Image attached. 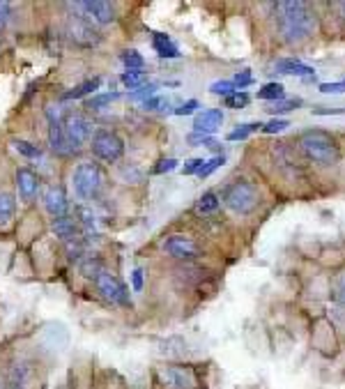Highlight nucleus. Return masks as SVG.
Segmentation results:
<instances>
[{
	"instance_id": "nucleus-42",
	"label": "nucleus",
	"mask_w": 345,
	"mask_h": 389,
	"mask_svg": "<svg viewBox=\"0 0 345 389\" xmlns=\"http://www.w3.org/2000/svg\"><path fill=\"white\" fill-rule=\"evenodd\" d=\"M232 83H235V88H247V86H254V77H251V72H242L237 74L235 79H232Z\"/></svg>"
},
{
	"instance_id": "nucleus-49",
	"label": "nucleus",
	"mask_w": 345,
	"mask_h": 389,
	"mask_svg": "<svg viewBox=\"0 0 345 389\" xmlns=\"http://www.w3.org/2000/svg\"><path fill=\"white\" fill-rule=\"evenodd\" d=\"M339 7H341V9H343V16H345V3H341V5H339Z\"/></svg>"
},
{
	"instance_id": "nucleus-5",
	"label": "nucleus",
	"mask_w": 345,
	"mask_h": 389,
	"mask_svg": "<svg viewBox=\"0 0 345 389\" xmlns=\"http://www.w3.org/2000/svg\"><path fill=\"white\" fill-rule=\"evenodd\" d=\"M90 147H92V154H95L99 162H106V164H115L123 159L125 154V141L115 132H108V129H99V132L92 134Z\"/></svg>"
},
{
	"instance_id": "nucleus-14",
	"label": "nucleus",
	"mask_w": 345,
	"mask_h": 389,
	"mask_svg": "<svg viewBox=\"0 0 345 389\" xmlns=\"http://www.w3.org/2000/svg\"><path fill=\"white\" fill-rule=\"evenodd\" d=\"M81 9H86V16H92L101 26L115 21V5L108 0H88V3H81Z\"/></svg>"
},
{
	"instance_id": "nucleus-23",
	"label": "nucleus",
	"mask_w": 345,
	"mask_h": 389,
	"mask_svg": "<svg viewBox=\"0 0 345 389\" xmlns=\"http://www.w3.org/2000/svg\"><path fill=\"white\" fill-rule=\"evenodd\" d=\"M12 145H14V150L18 154L26 157V159H37V157H42V147L40 145H33V143H28V141H21V138L12 141Z\"/></svg>"
},
{
	"instance_id": "nucleus-47",
	"label": "nucleus",
	"mask_w": 345,
	"mask_h": 389,
	"mask_svg": "<svg viewBox=\"0 0 345 389\" xmlns=\"http://www.w3.org/2000/svg\"><path fill=\"white\" fill-rule=\"evenodd\" d=\"M339 302L345 304V274H343V279L339 281Z\"/></svg>"
},
{
	"instance_id": "nucleus-22",
	"label": "nucleus",
	"mask_w": 345,
	"mask_h": 389,
	"mask_svg": "<svg viewBox=\"0 0 345 389\" xmlns=\"http://www.w3.org/2000/svg\"><path fill=\"white\" fill-rule=\"evenodd\" d=\"M196 210H198V215H212V212H217L219 210V198H217V193H203L200 201H198V205H196Z\"/></svg>"
},
{
	"instance_id": "nucleus-30",
	"label": "nucleus",
	"mask_w": 345,
	"mask_h": 389,
	"mask_svg": "<svg viewBox=\"0 0 345 389\" xmlns=\"http://www.w3.org/2000/svg\"><path fill=\"white\" fill-rule=\"evenodd\" d=\"M186 141H189V145H205V147H210V150H219V143H217V138L214 136H205V134H191L189 138H186Z\"/></svg>"
},
{
	"instance_id": "nucleus-26",
	"label": "nucleus",
	"mask_w": 345,
	"mask_h": 389,
	"mask_svg": "<svg viewBox=\"0 0 345 389\" xmlns=\"http://www.w3.org/2000/svg\"><path fill=\"white\" fill-rule=\"evenodd\" d=\"M260 129V125L258 123H254V125H237L232 132L228 134V138L226 141H230V143H237V141H247V138L254 134V132H258Z\"/></svg>"
},
{
	"instance_id": "nucleus-35",
	"label": "nucleus",
	"mask_w": 345,
	"mask_h": 389,
	"mask_svg": "<svg viewBox=\"0 0 345 389\" xmlns=\"http://www.w3.org/2000/svg\"><path fill=\"white\" fill-rule=\"evenodd\" d=\"M223 104H226L228 108H244L249 104V95L247 92H232V95L223 99Z\"/></svg>"
},
{
	"instance_id": "nucleus-50",
	"label": "nucleus",
	"mask_w": 345,
	"mask_h": 389,
	"mask_svg": "<svg viewBox=\"0 0 345 389\" xmlns=\"http://www.w3.org/2000/svg\"><path fill=\"white\" fill-rule=\"evenodd\" d=\"M0 389H7V387H5V385H3V383H0Z\"/></svg>"
},
{
	"instance_id": "nucleus-2",
	"label": "nucleus",
	"mask_w": 345,
	"mask_h": 389,
	"mask_svg": "<svg viewBox=\"0 0 345 389\" xmlns=\"http://www.w3.org/2000/svg\"><path fill=\"white\" fill-rule=\"evenodd\" d=\"M300 145L302 152L320 166H332L341 159V147L336 138L329 132H324V129H309V132H304L300 138Z\"/></svg>"
},
{
	"instance_id": "nucleus-3",
	"label": "nucleus",
	"mask_w": 345,
	"mask_h": 389,
	"mask_svg": "<svg viewBox=\"0 0 345 389\" xmlns=\"http://www.w3.org/2000/svg\"><path fill=\"white\" fill-rule=\"evenodd\" d=\"M106 182V171L101 169L97 162H83L74 169L72 175V184H74V193L81 201H92L99 196L101 187Z\"/></svg>"
},
{
	"instance_id": "nucleus-43",
	"label": "nucleus",
	"mask_w": 345,
	"mask_h": 389,
	"mask_svg": "<svg viewBox=\"0 0 345 389\" xmlns=\"http://www.w3.org/2000/svg\"><path fill=\"white\" fill-rule=\"evenodd\" d=\"M154 90H157V86H147V88H138L136 92H132V99H147V97H152L154 95Z\"/></svg>"
},
{
	"instance_id": "nucleus-19",
	"label": "nucleus",
	"mask_w": 345,
	"mask_h": 389,
	"mask_svg": "<svg viewBox=\"0 0 345 389\" xmlns=\"http://www.w3.org/2000/svg\"><path fill=\"white\" fill-rule=\"evenodd\" d=\"M99 86H101V79H99V77H95V79H88V81H83L81 86H77V88H72V90L64 92V95H62V101L88 97V95H92V92H95Z\"/></svg>"
},
{
	"instance_id": "nucleus-36",
	"label": "nucleus",
	"mask_w": 345,
	"mask_h": 389,
	"mask_svg": "<svg viewBox=\"0 0 345 389\" xmlns=\"http://www.w3.org/2000/svg\"><path fill=\"white\" fill-rule=\"evenodd\" d=\"M318 90L322 95H343L345 92V81H336V83H320Z\"/></svg>"
},
{
	"instance_id": "nucleus-37",
	"label": "nucleus",
	"mask_w": 345,
	"mask_h": 389,
	"mask_svg": "<svg viewBox=\"0 0 345 389\" xmlns=\"http://www.w3.org/2000/svg\"><path fill=\"white\" fill-rule=\"evenodd\" d=\"M83 252H86V249H83V244L79 242V237L69 239V242H67V258H69V261H81Z\"/></svg>"
},
{
	"instance_id": "nucleus-13",
	"label": "nucleus",
	"mask_w": 345,
	"mask_h": 389,
	"mask_svg": "<svg viewBox=\"0 0 345 389\" xmlns=\"http://www.w3.org/2000/svg\"><path fill=\"white\" fill-rule=\"evenodd\" d=\"M44 208L46 212L53 217V219H60V217H67V196H64V189L60 184H51L49 189L44 193Z\"/></svg>"
},
{
	"instance_id": "nucleus-6",
	"label": "nucleus",
	"mask_w": 345,
	"mask_h": 389,
	"mask_svg": "<svg viewBox=\"0 0 345 389\" xmlns=\"http://www.w3.org/2000/svg\"><path fill=\"white\" fill-rule=\"evenodd\" d=\"M226 205L235 212V215H249V212H254L258 205V189L244 180L230 184L226 189Z\"/></svg>"
},
{
	"instance_id": "nucleus-16",
	"label": "nucleus",
	"mask_w": 345,
	"mask_h": 389,
	"mask_svg": "<svg viewBox=\"0 0 345 389\" xmlns=\"http://www.w3.org/2000/svg\"><path fill=\"white\" fill-rule=\"evenodd\" d=\"M274 69L278 74H288V77H300V79H315V69L293 58H281L274 62Z\"/></svg>"
},
{
	"instance_id": "nucleus-10",
	"label": "nucleus",
	"mask_w": 345,
	"mask_h": 389,
	"mask_svg": "<svg viewBox=\"0 0 345 389\" xmlns=\"http://www.w3.org/2000/svg\"><path fill=\"white\" fill-rule=\"evenodd\" d=\"M60 104L58 106H49L46 108V118H49V145H51V150L55 154H60V157H72L74 150L69 147L67 143V138H64V129H62V113H60Z\"/></svg>"
},
{
	"instance_id": "nucleus-8",
	"label": "nucleus",
	"mask_w": 345,
	"mask_h": 389,
	"mask_svg": "<svg viewBox=\"0 0 345 389\" xmlns=\"http://www.w3.org/2000/svg\"><path fill=\"white\" fill-rule=\"evenodd\" d=\"M95 283H97L99 295L106 302L118 304V307H129V304H132V300H129V288L111 272H101L95 279Z\"/></svg>"
},
{
	"instance_id": "nucleus-29",
	"label": "nucleus",
	"mask_w": 345,
	"mask_h": 389,
	"mask_svg": "<svg viewBox=\"0 0 345 389\" xmlns=\"http://www.w3.org/2000/svg\"><path fill=\"white\" fill-rule=\"evenodd\" d=\"M226 164V154H219V157H214V159H205V164H203V169L196 173L198 178H210V175L217 171V169H221V166Z\"/></svg>"
},
{
	"instance_id": "nucleus-28",
	"label": "nucleus",
	"mask_w": 345,
	"mask_h": 389,
	"mask_svg": "<svg viewBox=\"0 0 345 389\" xmlns=\"http://www.w3.org/2000/svg\"><path fill=\"white\" fill-rule=\"evenodd\" d=\"M118 175H120V180H123V182H132V184H138L143 180V173L138 171L134 164H123V166H120Z\"/></svg>"
},
{
	"instance_id": "nucleus-15",
	"label": "nucleus",
	"mask_w": 345,
	"mask_h": 389,
	"mask_svg": "<svg viewBox=\"0 0 345 389\" xmlns=\"http://www.w3.org/2000/svg\"><path fill=\"white\" fill-rule=\"evenodd\" d=\"M221 125H223V113L219 108H205L203 113H198L193 120V129L205 136H212L214 132H219Z\"/></svg>"
},
{
	"instance_id": "nucleus-40",
	"label": "nucleus",
	"mask_w": 345,
	"mask_h": 389,
	"mask_svg": "<svg viewBox=\"0 0 345 389\" xmlns=\"http://www.w3.org/2000/svg\"><path fill=\"white\" fill-rule=\"evenodd\" d=\"M203 164H205L203 157H193L191 162H186V164H184L182 173H184V175H196V173H198V171L203 169Z\"/></svg>"
},
{
	"instance_id": "nucleus-17",
	"label": "nucleus",
	"mask_w": 345,
	"mask_h": 389,
	"mask_svg": "<svg viewBox=\"0 0 345 389\" xmlns=\"http://www.w3.org/2000/svg\"><path fill=\"white\" fill-rule=\"evenodd\" d=\"M51 230L55 233V237L64 239V242H69V239H77V237L81 235V226H79V221H74L72 217L53 219Z\"/></svg>"
},
{
	"instance_id": "nucleus-34",
	"label": "nucleus",
	"mask_w": 345,
	"mask_h": 389,
	"mask_svg": "<svg viewBox=\"0 0 345 389\" xmlns=\"http://www.w3.org/2000/svg\"><path fill=\"white\" fill-rule=\"evenodd\" d=\"M120 81H123V86H127L129 90H138L145 83V74H134V72H125L123 77H120Z\"/></svg>"
},
{
	"instance_id": "nucleus-20",
	"label": "nucleus",
	"mask_w": 345,
	"mask_h": 389,
	"mask_svg": "<svg viewBox=\"0 0 345 389\" xmlns=\"http://www.w3.org/2000/svg\"><path fill=\"white\" fill-rule=\"evenodd\" d=\"M16 215V201L12 193H0V228H5Z\"/></svg>"
},
{
	"instance_id": "nucleus-18",
	"label": "nucleus",
	"mask_w": 345,
	"mask_h": 389,
	"mask_svg": "<svg viewBox=\"0 0 345 389\" xmlns=\"http://www.w3.org/2000/svg\"><path fill=\"white\" fill-rule=\"evenodd\" d=\"M152 49L162 55V58H180V49L171 42L169 35L164 33H154L152 37Z\"/></svg>"
},
{
	"instance_id": "nucleus-27",
	"label": "nucleus",
	"mask_w": 345,
	"mask_h": 389,
	"mask_svg": "<svg viewBox=\"0 0 345 389\" xmlns=\"http://www.w3.org/2000/svg\"><path fill=\"white\" fill-rule=\"evenodd\" d=\"M115 99H120V95H118V92H106V95H97V97H90V99H86V108H90V111L104 108V106H108L111 101H115Z\"/></svg>"
},
{
	"instance_id": "nucleus-31",
	"label": "nucleus",
	"mask_w": 345,
	"mask_h": 389,
	"mask_svg": "<svg viewBox=\"0 0 345 389\" xmlns=\"http://www.w3.org/2000/svg\"><path fill=\"white\" fill-rule=\"evenodd\" d=\"M210 92H212V95L228 97V95H232V92H235V83H232V81H226V79L214 81L212 86H210Z\"/></svg>"
},
{
	"instance_id": "nucleus-11",
	"label": "nucleus",
	"mask_w": 345,
	"mask_h": 389,
	"mask_svg": "<svg viewBox=\"0 0 345 389\" xmlns=\"http://www.w3.org/2000/svg\"><path fill=\"white\" fill-rule=\"evenodd\" d=\"M164 252L177 258V261H191V258H198L203 254L200 244L196 242L191 237H184V235H171L166 237L164 242Z\"/></svg>"
},
{
	"instance_id": "nucleus-7",
	"label": "nucleus",
	"mask_w": 345,
	"mask_h": 389,
	"mask_svg": "<svg viewBox=\"0 0 345 389\" xmlns=\"http://www.w3.org/2000/svg\"><path fill=\"white\" fill-rule=\"evenodd\" d=\"M157 380L164 389H196V376L189 366L162 364L157 368Z\"/></svg>"
},
{
	"instance_id": "nucleus-21",
	"label": "nucleus",
	"mask_w": 345,
	"mask_h": 389,
	"mask_svg": "<svg viewBox=\"0 0 345 389\" xmlns=\"http://www.w3.org/2000/svg\"><path fill=\"white\" fill-rule=\"evenodd\" d=\"M123 62H125V69L127 72L145 74V60H143V55L138 53V51H125L123 53Z\"/></svg>"
},
{
	"instance_id": "nucleus-41",
	"label": "nucleus",
	"mask_w": 345,
	"mask_h": 389,
	"mask_svg": "<svg viewBox=\"0 0 345 389\" xmlns=\"http://www.w3.org/2000/svg\"><path fill=\"white\" fill-rule=\"evenodd\" d=\"M198 106H200L198 101H196V99H189V101H184L182 106H177V108H175V113H177V115H189V113H193V111L198 108Z\"/></svg>"
},
{
	"instance_id": "nucleus-44",
	"label": "nucleus",
	"mask_w": 345,
	"mask_h": 389,
	"mask_svg": "<svg viewBox=\"0 0 345 389\" xmlns=\"http://www.w3.org/2000/svg\"><path fill=\"white\" fill-rule=\"evenodd\" d=\"M9 5L5 3V0H0V30H3V28L7 26V21H9Z\"/></svg>"
},
{
	"instance_id": "nucleus-25",
	"label": "nucleus",
	"mask_w": 345,
	"mask_h": 389,
	"mask_svg": "<svg viewBox=\"0 0 345 389\" xmlns=\"http://www.w3.org/2000/svg\"><path fill=\"white\" fill-rule=\"evenodd\" d=\"M283 86L281 83H267L258 90V99H265V101H278L283 97Z\"/></svg>"
},
{
	"instance_id": "nucleus-39",
	"label": "nucleus",
	"mask_w": 345,
	"mask_h": 389,
	"mask_svg": "<svg viewBox=\"0 0 345 389\" xmlns=\"http://www.w3.org/2000/svg\"><path fill=\"white\" fill-rule=\"evenodd\" d=\"M164 104H166V99H164V97L152 95V97H147V99L143 101L141 108H143V111H162V108H164Z\"/></svg>"
},
{
	"instance_id": "nucleus-4",
	"label": "nucleus",
	"mask_w": 345,
	"mask_h": 389,
	"mask_svg": "<svg viewBox=\"0 0 345 389\" xmlns=\"http://www.w3.org/2000/svg\"><path fill=\"white\" fill-rule=\"evenodd\" d=\"M64 138L74 152H79L88 141H92V120L83 111H72L62 118Z\"/></svg>"
},
{
	"instance_id": "nucleus-24",
	"label": "nucleus",
	"mask_w": 345,
	"mask_h": 389,
	"mask_svg": "<svg viewBox=\"0 0 345 389\" xmlns=\"http://www.w3.org/2000/svg\"><path fill=\"white\" fill-rule=\"evenodd\" d=\"M101 272H104V263H101L99 258H88V261L81 263V274L86 276V279H97Z\"/></svg>"
},
{
	"instance_id": "nucleus-9",
	"label": "nucleus",
	"mask_w": 345,
	"mask_h": 389,
	"mask_svg": "<svg viewBox=\"0 0 345 389\" xmlns=\"http://www.w3.org/2000/svg\"><path fill=\"white\" fill-rule=\"evenodd\" d=\"M67 33L72 37L74 44L86 46V49H92L101 42V35L97 28H92V23L86 18V12H77L67 23Z\"/></svg>"
},
{
	"instance_id": "nucleus-12",
	"label": "nucleus",
	"mask_w": 345,
	"mask_h": 389,
	"mask_svg": "<svg viewBox=\"0 0 345 389\" xmlns=\"http://www.w3.org/2000/svg\"><path fill=\"white\" fill-rule=\"evenodd\" d=\"M16 189H18V196H21L26 203H30L37 198V193H40V175H37L33 169H16Z\"/></svg>"
},
{
	"instance_id": "nucleus-32",
	"label": "nucleus",
	"mask_w": 345,
	"mask_h": 389,
	"mask_svg": "<svg viewBox=\"0 0 345 389\" xmlns=\"http://www.w3.org/2000/svg\"><path fill=\"white\" fill-rule=\"evenodd\" d=\"M288 127H290V120H285V118H274V120H269V123L263 125L260 129H263L265 134H281V132H285Z\"/></svg>"
},
{
	"instance_id": "nucleus-45",
	"label": "nucleus",
	"mask_w": 345,
	"mask_h": 389,
	"mask_svg": "<svg viewBox=\"0 0 345 389\" xmlns=\"http://www.w3.org/2000/svg\"><path fill=\"white\" fill-rule=\"evenodd\" d=\"M132 283H134V291L136 293H141L143 291V270L138 267V270H134V274H132Z\"/></svg>"
},
{
	"instance_id": "nucleus-48",
	"label": "nucleus",
	"mask_w": 345,
	"mask_h": 389,
	"mask_svg": "<svg viewBox=\"0 0 345 389\" xmlns=\"http://www.w3.org/2000/svg\"><path fill=\"white\" fill-rule=\"evenodd\" d=\"M7 389H26L23 385H16V383H12V385H9Z\"/></svg>"
},
{
	"instance_id": "nucleus-38",
	"label": "nucleus",
	"mask_w": 345,
	"mask_h": 389,
	"mask_svg": "<svg viewBox=\"0 0 345 389\" xmlns=\"http://www.w3.org/2000/svg\"><path fill=\"white\" fill-rule=\"evenodd\" d=\"M177 166V159H171V157H166V159H159L154 164V169H152V175H162V173H169L173 171Z\"/></svg>"
},
{
	"instance_id": "nucleus-46",
	"label": "nucleus",
	"mask_w": 345,
	"mask_h": 389,
	"mask_svg": "<svg viewBox=\"0 0 345 389\" xmlns=\"http://www.w3.org/2000/svg\"><path fill=\"white\" fill-rule=\"evenodd\" d=\"M315 115H336V113H343L341 108H315L313 111Z\"/></svg>"
},
{
	"instance_id": "nucleus-33",
	"label": "nucleus",
	"mask_w": 345,
	"mask_h": 389,
	"mask_svg": "<svg viewBox=\"0 0 345 389\" xmlns=\"http://www.w3.org/2000/svg\"><path fill=\"white\" fill-rule=\"evenodd\" d=\"M302 106V99H288V101H274V106H269V113H288V111H295Z\"/></svg>"
},
{
	"instance_id": "nucleus-1",
	"label": "nucleus",
	"mask_w": 345,
	"mask_h": 389,
	"mask_svg": "<svg viewBox=\"0 0 345 389\" xmlns=\"http://www.w3.org/2000/svg\"><path fill=\"white\" fill-rule=\"evenodd\" d=\"M274 9H276L278 33H281L285 42L297 44L313 35L315 14L302 0H281V3L274 5Z\"/></svg>"
}]
</instances>
